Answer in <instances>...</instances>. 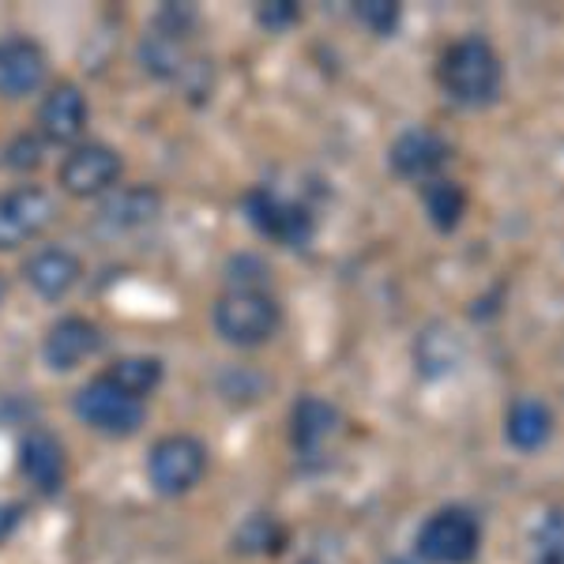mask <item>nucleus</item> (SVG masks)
<instances>
[{
	"mask_svg": "<svg viewBox=\"0 0 564 564\" xmlns=\"http://www.w3.org/2000/svg\"><path fill=\"white\" fill-rule=\"evenodd\" d=\"M436 84L456 106L481 109L497 102L500 84H505V65H500L497 50L486 39H459L441 53L436 65Z\"/></svg>",
	"mask_w": 564,
	"mask_h": 564,
	"instance_id": "1",
	"label": "nucleus"
},
{
	"mask_svg": "<svg viewBox=\"0 0 564 564\" xmlns=\"http://www.w3.org/2000/svg\"><path fill=\"white\" fill-rule=\"evenodd\" d=\"M282 313L268 290H226L215 305V332L234 347H260L279 332Z\"/></svg>",
	"mask_w": 564,
	"mask_h": 564,
	"instance_id": "2",
	"label": "nucleus"
},
{
	"mask_svg": "<svg viewBox=\"0 0 564 564\" xmlns=\"http://www.w3.org/2000/svg\"><path fill=\"white\" fill-rule=\"evenodd\" d=\"M204 470H207V448L188 433L162 436L148 456V478L154 494L162 497H181L188 489H196Z\"/></svg>",
	"mask_w": 564,
	"mask_h": 564,
	"instance_id": "3",
	"label": "nucleus"
},
{
	"mask_svg": "<svg viewBox=\"0 0 564 564\" xmlns=\"http://www.w3.org/2000/svg\"><path fill=\"white\" fill-rule=\"evenodd\" d=\"M481 527L467 508H441L417 531V553L430 564H467L475 561Z\"/></svg>",
	"mask_w": 564,
	"mask_h": 564,
	"instance_id": "4",
	"label": "nucleus"
},
{
	"mask_svg": "<svg viewBox=\"0 0 564 564\" xmlns=\"http://www.w3.org/2000/svg\"><path fill=\"white\" fill-rule=\"evenodd\" d=\"M76 414L84 417L90 430L106 436H132L143 425V403L132 399L129 391L109 384L106 377H95L90 384L76 391Z\"/></svg>",
	"mask_w": 564,
	"mask_h": 564,
	"instance_id": "5",
	"label": "nucleus"
},
{
	"mask_svg": "<svg viewBox=\"0 0 564 564\" xmlns=\"http://www.w3.org/2000/svg\"><path fill=\"white\" fill-rule=\"evenodd\" d=\"M245 215H249L252 230L263 234L268 241H279L286 249H305L313 241V215L294 199H282L271 188H257L245 196Z\"/></svg>",
	"mask_w": 564,
	"mask_h": 564,
	"instance_id": "6",
	"label": "nucleus"
},
{
	"mask_svg": "<svg viewBox=\"0 0 564 564\" xmlns=\"http://www.w3.org/2000/svg\"><path fill=\"white\" fill-rule=\"evenodd\" d=\"M57 218V204L39 185H20L0 196V252L34 241Z\"/></svg>",
	"mask_w": 564,
	"mask_h": 564,
	"instance_id": "7",
	"label": "nucleus"
},
{
	"mask_svg": "<svg viewBox=\"0 0 564 564\" xmlns=\"http://www.w3.org/2000/svg\"><path fill=\"white\" fill-rule=\"evenodd\" d=\"M121 181V154L106 143H84L61 162V185L68 196H102Z\"/></svg>",
	"mask_w": 564,
	"mask_h": 564,
	"instance_id": "8",
	"label": "nucleus"
},
{
	"mask_svg": "<svg viewBox=\"0 0 564 564\" xmlns=\"http://www.w3.org/2000/svg\"><path fill=\"white\" fill-rule=\"evenodd\" d=\"M388 162L399 177L430 181L433 174H441L444 162H448V143L430 129H406L395 143H391Z\"/></svg>",
	"mask_w": 564,
	"mask_h": 564,
	"instance_id": "9",
	"label": "nucleus"
},
{
	"mask_svg": "<svg viewBox=\"0 0 564 564\" xmlns=\"http://www.w3.org/2000/svg\"><path fill=\"white\" fill-rule=\"evenodd\" d=\"M98 347H102V332H98L95 324L84 321V316H65V321H57L50 327V335H45V343H42V354L50 369L68 372L76 366H84Z\"/></svg>",
	"mask_w": 564,
	"mask_h": 564,
	"instance_id": "10",
	"label": "nucleus"
},
{
	"mask_svg": "<svg viewBox=\"0 0 564 564\" xmlns=\"http://www.w3.org/2000/svg\"><path fill=\"white\" fill-rule=\"evenodd\" d=\"M79 275H84V263H79L76 252H72V249H61V245L39 249L31 260L23 263L26 286H31L39 297H50V302L65 297L68 290L79 282Z\"/></svg>",
	"mask_w": 564,
	"mask_h": 564,
	"instance_id": "11",
	"label": "nucleus"
},
{
	"mask_svg": "<svg viewBox=\"0 0 564 564\" xmlns=\"http://www.w3.org/2000/svg\"><path fill=\"white\" fill-rule=\"evenodd\" d=\"M39 129L50 143H76L87 129V98L79 87L57 84L39 106Z\"/></svg>",
	"mask_w": 564,
	"mask_h": 564,
	"instance_id": "12",
	"label": "nucleus"
},
{
	"mask_svg": "<svg viewBox=\"0 0 564 564\" xmlns=\"http://www.w3.org/2000/svg\"><path fill=\"white\" fill-rule=\"evenodd\" d=\"M45 84V53L31 39L0 42V95L26 98Z\"/></svg>",
	"mask_w": 564,
	"mask_h": 564,
	"instance_id": "13",
	"label": "nucleus"
},
{
	"mask_svg": "<svg viewBox=\"0 0 564 564\" xmlns=\"http://www.w3.org/2000/svg\"><path fill=\"white\" fill-rule=\"evenodd\" d=\"M20 470L39 494H57L65 486V448H61L57 436H50L45 430H31L20 444Z\"/></svg>",
	"mask_w": 564,
	"mask_h": 564,
	"instance_id": "14",
	"label": "nucleus"
},
{
	"mask_svg": "<svg viewBox=\"0 0 564 564\" xmlns=\"http://www.w3.org/2000/svg\"><path fill=\"white\" fill-rule=\"evenodd\" d=\"M335 433H339V411L327 399H297V406L290 411V444L302 456H321Z\"/></svg>",
	"mask_w": 564,
	"mask_h": 564,
	"instance_id": "15",
	"label": "nucleus"
},
{
	"mask_svg": "<svg viewBox=\"0 0 564 564\" xmlns=\"http://www.w3.org/2000/svg\"><path fill=\"white\" fill-rule=\"evenodd\" d=\"M159 212H162V196L154 193L151 185H129V188H117V193L98 207V223H102L106 230L129 234V230H140V226L154 223Z\"/></svg>",
	"mask_w": 564,
	"mask_h": 564,
	"instance_id": "16",
	"label": "nucleus"
},
{
	"mask_svg": "<svg viewBox=\"0 0 564 564\" xmlns=\"http://www.w3.org/2000/svg\"><path fill=\"white\" fill-rule=\"evenodd\" d=\"M505 436H508V444L520 452L545 448V441L553 436V411L542 399H531V395L516 399L505 417Z\"/></svg>",
	"mask_w": 564,
	"mask_h": 564,
	"instance_id": "17",
	"label": "nucleus"
},
{
	"mask_svg": "<svg viewBox=\"0 0 564 564\" xmlns=\"http://www.w3.org/2000/svg\"><path fill=\"white\" fill-rule=\"evenodd\" d=\"M102 377L109 380V384H117L121 391H129L132 399H148L154 388L162 384V361L159 358H121V361H113Z\"/></svg>",
	"mask_w": 564,
	"mask_h": 564,
	"instance_id": "18",
	"label": "nucleus"
},
{
	"mask_svg": "<svg viewBox=\"0 0 564 564\" xmlns=\"http://www.w3.org/2000/svg\"><path fill=\"white\" fill-rule=\"evenodd\" d=\"M425 212H430L436 230H456L463 212H467V193L456 181H430L425 185Z\"/></svg>",
	"mask_w": 564,
	"mask_h": 564,
	"instance_id": "19",
	"label": "nucleus"
},
{
	"mask_svg": "<svg viewBox=\"0 0 564 564\" xmlns=\"http://www.w3.org/2000/svg\"><path fill=\"white\" fill-rule=\"evenodd\" d=\"M354 15H358L372 34H391L399 23V4H391V0H361V4H354Z\"/></svg>",
	"mask_w": 564,
	"mask_h": 564,
	"instance_id": "20",
	"label": "nucleus"
},
{
	"mask_svg": "<svg viewBox=\"0 0 564 564\" xmlns=\"http://www.w3.org/2000/svg\"><path fill=\"white\" fill-rule=\"evenodd\" d=\"M297 4H290V0H271V4H260L257 8V20L268 26V31H286V26L297 23Z\"/></svg>",
	"mask_w": 564,
	"mask_h": 564,
	"instance_id": "21",
	"label": "nucleus"
},
{
	"mask_svg": "<svg viewBox=\"0 0 564 564\" xmlns=\"http://www.w3.org/2000/svg\"><path fill=\"white\" fill-rule=\"evenodd\" d=\"M8 162H12L15 170L20 166H39L42 162V148H39V140H31V135H23V140H15L12 143V154H8Z\"/></svg>",
	"mask_w": 564,
	"mask_h": 564,
	"instance_id": "22",
	"label": "nucleus"
},
{
	"mask_svg": "<svg viewBox=\"0 0 564 564\" xmlns=\"http://www.w3.org/2000/svg\"><path fill=\"white\" fill-rule=\"evenodd\" d=\"M15 523H20V508H15V505H0V542H4L8 534L15 531Z\"/></svg>",
	"mask_w": 564,
	"mask_h": 564,
	"instance_id": "23",
	"label": "nucleus"
},
{
	"mask_svg": "<svg viewBox=\"0 0 564 564\" xmlns=\"http://www.w3.org/2000/svg\"><path fill=\"white\" fill-rule=\"evenodd\" d=\"M539 564H561V553H557V534H553L550 542H545V553Z\"/></svg>",
	"mask_w": 564,
	"mask_h": 564,
	"instance_id": "24",
	"label": "nucleus"
},
{
	"mask_svg": "<svg viewBox=\"0 0 564 564\" xmlns=\"http://www.w3.org/2000/svg\"><path fill=\"white\" fill-rule=\"evenodd\" d=\"M302 564H321V561H302Z\"/></svg>",
	"mask_w": 564,
	"mask_h": 564,
	"instance_id": "25",
	"label": "nucleus"
}]
</instances>
